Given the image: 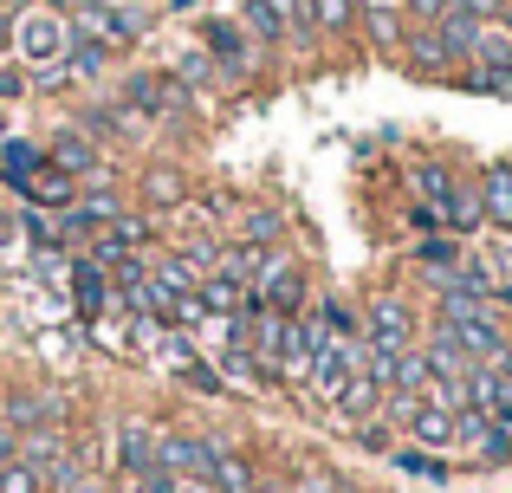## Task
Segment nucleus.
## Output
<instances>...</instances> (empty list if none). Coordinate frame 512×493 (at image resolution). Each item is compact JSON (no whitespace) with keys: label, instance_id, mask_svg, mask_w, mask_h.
I'll return each instance as SVG.
<instances>
[{"label":"nucleus","instance_id":"obj_1","mask_svg":"<svg viewBox=\"0 0 512 493\" xmlns=\"http://www.w3.org/2000/svg\"><path fill=\"white\" fill-rule=\"evenodd\" d=\"M357 318H363V344H376V351H415L428 331V312L409 286H370L357 299Z\"/></svg>","mask_w":512,"mask_h":493},{"label":"nucleus","instance_id":"obj_2","mask_svg":"<svg viewBox=\"0 0 512 493\" xmlns=\"http://www.w3.org/2000/svg\"><path fill=\"white\" fill-rule=\"evenodd\" d=\"M72 124L85 130L91 143H98L104 156H130V150H150L156 143V124L137 111V104H124L117 91H98V98H85L72 111Z\"/></svg>","mask_w":512,"mask_h":493},{"label":"nucleus","instance_id":"obj_3","mask_svg":"<svg viewBox=\"0 0 512 493\" xmlns=\"http://www.w3.org/2000/svg\"><path fill=\"white\" fill-rule=\"evenodd\" d=\"M195 169L182 163V156H169V150H143V163L130 169V202L143 208V215H182L188 202H195Z\"/></svg>","mask_w":512,"mask_h":493},{"label":"nucleus","instance_id":"obj_4","mask_svg":"<svg viewBox=\"0 0 512 493\" xmlns=\"http://www.w3.org/2000/svg\"><path fill=\"white\" fill-rule=\"evenodd\" d=\"M195 46L208 52L214 65H221V78H227V91H240V85H253L260 72H273V65L253 52V39L240 33V20L234 13H201L195 20Z\"/></svg>","mask_w":512,"mask_h":493},{"label":"nucleus","instance_id":"obj_5","mask_svg":"<svg viewBox=\"0 0 512 493\" xmlns=\"http://www.w3.org/2000/svg\"><path fill=\"white\" fill-rule=\"evenodd\" d=\"M65 46H72L65 13L39 7V0H20V13H13V59H20L26 72H39V65H59Z\"/></svg>","mask_w":512,"mask_h":493},{"label":"nucleus","instance_id":"obj_6","mask_svg":"<svg viewBox=\"0 0 512 493\" xmlns=\"http://www.w3.org/2000/svg\"><path fill=\"white\" fill-rule=\"evenodd\" d=\"M156 468H163L169 481H208L214 487V442H208V429L156 422Z\"/></svg>","mask_w":512,"mask_h":493},{"label":"nucleus","instance_id":"obj_7","mask_svg":"<svg viewBox=\"0 0 512 493\" xmlns=\"http://www.w3.org/2000/svg\"><path fill=\"white\" fill-rule=\"evenodd\" d=\"M409 26H415V20H409V7H402V0H357V46L370 52V59L396 65Z\"/></svg>","mask_w":512,"mask_h":493},{"label":"nucleus","instance_id":"obj_8","mask_svg":"<svg viewBox=\"0 0 512 493\" xmlns=\"http://www.w3.org/2000/svg\"><path fill=\"white\" fill-rule=\"evenodd\" d=\"M396 65H402L409 78H422V85H454V78H461V52H454L448 39L435 33V26H409Z\"/></svg>","mask_w":512,"mask_h":493},{"label":"nucleus","instance_id":"obj_9","mask_svg":"<svg viewBox=\"0 0 512 493\" xmlns=\"http://www.w3.org/2000/svg\"><path fill=\"white\" fill-rule=\"evenodd\" d=\"M65 299H72V318L78 325H104L111 318V273H104L91 253H72V266H65Z\"/></svg>","mask_w":512,"mask_h":493},{"label":"nucleus","instance_id":"obj_10","mask_svg":"<svg viewBox=\"0 0 512 493\" xmlns=\"http://www.w3.org/2000/svg\"><path fill=\"white\" fill-rule=\"evenodd\" d=\"M363 370V338H325V351H318V364H312V377H305V390L299 396H312V403H338V390L350 377Z\"/></svg>","mask_w":512,"mask_h":493},{"label":"nucleus","instance_id":"obj_11","mask_svg":"<svg viewBox=\"0 0 512 493\" xmlns=\"http://www.w3.org/2000/svg\"><path fill=\"white\" fill-rule=\"evenodd\" d=\"M474 189H480V215H487L493 241H512V156H487L474 169Z\"/></svg>","mask_w":512,"mask_h":493},{"label":"nucleus","instance_id":"obj_12","mask_svg":"<svg viewBox=\"0 0 512 493\" xmlns=\"http://www.w3.org/2000/svg\"><path fill=\"white\" fill-rule=\"evenodd\" d=\"M312 33H318V59H357V0H312Z\"/></svg>","mask_w":512,"mask_h":493},{"label":"nucleus","instance_id":"obj_13","mask_svg":"<svg viewBox=\"0 0 512 493\" xmlns=\"http://www.w3.org/2000/svg\"><path fill=\"white\" fill-rule=\"evenodd\" d=\"M214 442V493H253V481H260V455H253L240 435L227 429H208Z\"/></svg>","mask_w":512,"mask_h":493},{"label":"nucleus","instance_id":"obj_14","mask_svg":"<svg viewBox=\"0 0 512 493\" xmlns=\"http://www.w3.org/2000/svg\"><path fill=\"white\" fill-rule=\"evenodd\" d=\"M454 182H461V163L454 156H415V163H402V189H409V202H428V208H441L454 195Z\"/></svg>","mask_w":512,"mask_h":493},{"label":"nucleus","instance_id":"obj_15","mask_svg":"<svg viewBox=\"0 0 512 493\" xmlns=\"http://www.w3.org/2000/svg\"><path fill=\"white\" fill-rule=\"evenodd\" d=\"M234 20H240V33L253 39V52H260L266 65H286V59H292L286 26H279V13L266 7V0H234Z\"/></svg>","mask_w":512,"mask_h":493},{"label":"nucleus","instance_id":"obj_16","mask_svg":"<svg viewBox=\"0 0 512 493\" xmlns=\"http://www.w3.org/2000/svg\"><path fill=\"white\" fill-rule=\"evenodd\" d=\"M150 468H156V422L117 416V461H111V474L117 481H137V474H150Z\"/></svg>","mask_w":512,"mask_h":493},{"label":"nucleus","instance_id":"obj_17","mask_svg":"<svg viewBox=\"0 0 512 493\" xmlns=\"http://www.w3.org/2000/svg\"><path fill=\"white\" fill-rule=\"evenodd\" d=\"M46 163H52V169H65V176H72V182H85L91 169L104 163V150H98V143H91L85 130L72 124V117H65V124H59V130H52V137H46Z\"/></svg>","mask_w":512,"mask_h":493},{"label":"nucleus","instance_id":"obj_18","mask_svg":"<svg viewBox=\"0 0 512 493\" xmlns=\"http://www.w3.org/2000/svg\"><path fill=\"white\" fill-rule=\"evenodd\" d=\"M227 234H234L240 247H279V241H292V215L279 202H247Z\"/></svg>","mask_w":512,"mask_h":493},{"label":"nucleus","instance_id":"obj_19","mask_svg":"<svg viewBox=\"0 0 512 493\" xmlns=\"http://www.w3.org/2000/svg\"><path fill=\"white\" fill-rule=\"evenodd\" d=\"M441 228H448L454 241H467V247H474L480 234H487V215H480V189H474V169H461L454 195L441 202Z\"/></svg>","mask_w":512,"mask_h":493},{"label":"nucleus","instance_id":"obj_20","mask_svg":"<svg viewBox=\"0 0 512 493\" xmlns=\"http://www.w3.org/2000/svg\"><path fill=\"white\" fill-rule=\"evenodd\" d=\"M39 163H46V143H33V137H0V189L20 202L26 195V182L39 176Z\"/></svg>","mask_w":512,"mask_h":493},{"label":"nucleus","instance_id":"obj_21","mask_svg":"<svg viewBox=\"0 0 512 493\" xmlns=\"http://www.w3.org/2000/svg\"><path fill=\"white\" fill-rule=\"evenodd\" d=\"M402 442H415V448H428V455H461V435H454V416H448V409H415V416H409V429H402Z\"/></svg>","mask_w":512,"mask_h":493},{"label":"nucleus","instance_id":"obj_22","mask_svg":"<svg viewBox=\"0 0 512 493\" xmlns=\"http://www.w3.org/2000/svg\"><path fill=\"white\" fill-rule=\"evenodd\" d=\"M383 461L402 474V481H428V487H448L454 481V461L448 455H428V448H415V442H396Z\"/></svg>","mask_w":512,"mask_h":493},{"label":"nucleus","instance_id":"obj_23","mask_svg":"<svg viewBox=\"0 0 512 493\" xmlns=\"http://www.w3.org/2000/svg\"><path fill=\"white\" fill-rule=\"evenodd\" d=\"M20 202H33V208H46V215H65V208L78 202V182L65 176V169H52V163H39V176L26 182V195Z\"/></svg>","mask_w":512,"mask_h":493},{"label":"nucleus","instance_id":"obj_24","mask_svg":"<svg viewBox=\"0 0 512 493\" xmlns=\"http://www.w3.org/2000/svg\"><path fill=\"white\" fill-rule=\"evenodd\" d=\"M169 72L182 78V85L195 91V98H214V91H227L221 65H214V59H208V52H201V46H182V52H175V59H169Z\"/></svg>","mask_w":512,"mask_h":493},{"label":"nucleus","instance_id":"obj_25","mask_svg":"<svg viewBox=\"0 0 512 493\" xmlns=\"http://www.w3.org/2000/svg\"><path fill=\"white\" fill-rule=\"evenodd\" d=\"M312 318L325 325V338H363V318H357V299H344V292H312Z\"/></svg>","mask_w":512,"mask_h":493},{"label":"nucleus","instance_id":"obj_26","mask_svg":"<svg viewBox=\"0 0 512 493\" xmlns=\"http://www.w3.org/2000/svg\"><path fill=\"white\" fill-rule=\"evenodd\" d=\"M461 260H467V241H454V234H422V241L409 247L415 273H454Z\"/></svg>","mask_w":512,"mask_h":493},{"label":"nucleus","instance_id":"obj_27","mask_svg":"<svg viewBox=\"0 0 512 493\" xmlns=\"http://www.w3.org/2000/svg\"><path fill=\"white\" fill-rule=\"evenodd\" d=\"M111 65H117V52L91 46V39H72V46H65V72H72V85H78V91L104 85V72H111Z\"/></svg>","mask_w":512,"mask_h":493},{"label":"nucleus","instance_id":"obj_28","mask_svg":"<svg viewBox=\"0 0 512 493\" xmlns=\"http://www.w3.org/2000/svg\"><path fill=\"white\" fill-rule=\"evenodd\" d=\"M376 409H383V390H376V383H370V377L357 370V377H350L344 390H338V403H331V416H338L344 429H350V422H370Z\"/></svg>","mask_w":512,"mask_h":493},{"label":"nucleus","instance_id":"obj_29","mask_svg":"<svg viewBox=\"0 0 512 493\" xmlns=\"http://www.w3.org/2000/svg\"><path fill=\"white\" fill-rule=\"evenodd\" d=\"M292 493H357V481L331 461H292Z\"/></svg>","mask_w":512,"mask_h":493},{"label":"nucleus","instance_id":"obj_30","mask_svg":"<svg viewBox=\"0 0 512 493\" xmlns=\"http://www.w3.org/2000/svg\"><path fill=\"white\" fill-rule=\"evenodd\" d=\"M201 305H208V318H234L240 312V299H247V286L240 279H227V273H201Z\"/></svg>","mask_w":512,"mask_h":493},{"label":"nucleus","instance_id":"obj_31","mask_svg":"<svg viewBox=\"0 0 512 493\" xmlns=\"http://www.w3.org/2000/svg\"><path fill=\"white\" fill-rule=\"evenodd\" d=\"M467 65H512V33L500 20H480L474 46H467Z\"/></svg>","mask_w":512,"mask_h":493},{"label":"nucleus","instance_id":"obj_32","mask_svg":"<svg viewBox=\"0 0 512 493\" xmlns=\"http://www.w3.org/2000/svg\"><path fill=\"white\" fill-rule=\"evenodd\" d=\"M454 85L474 91V98H512V65H461Z\"/></svg>","mask_w":512,"mask_h":493},{"label":"nucleus","instance_id":"obj_33","mask_svg":"<svg viewBox=\"0 0 512 493\" xmlns=\"http://www.w3.org/2000/svg\"><path fill=\"white\" fill-rule=\"evenodd\" d=\"M396 442H402V435L389 429L383 416H370V422H350V448H357V455H389Z\"/></svg>","mask_w":512,"mask_h":493},{"label":"nucleus","instance_id":"obj_34","mask_svg":"<svg viewBox=\"0 0 512 493\" xmlns=\"http://www.w3.org/2000/svg\"><path fill=\"white\" fill-rule=\"evenodd\" d=\"M0 493H46V474H39L33 461H20V455H13L7 468H0Z\"/></svg>","mask_w":512,"mask_h":493},{"label":"nucleus","instance_id":"obj_35","mask_svg":"<svg viewBox=\"0 0 512 493\" xmlns=\"http://www.w3.org/2000/svg\"><path fill=\"white\" fill-rule=\"evenodd\" d=\"M33 98V72L20 59H0V104H26Z\"/></svg>","mask_w":512,"mask_h":493},{"label":"nucleus","instance_id":"obj_36","mask_svg":"<svg viewBox=\"0 0 512 493\" xmlns=\"http://www.w3.org/2000/svg\"><path fill=\"white\" fill-rule=\"evenodd\" d=\"M402 234H409V241H422V234H448V228H441V208L402 202Z\"/></svg>","mask_w":512,"mask_h":493},{"label":"nucleus","instance_id":"obj_37","mask_svg":"<svg viewBox=\"0 0 512 493\" xmlns=\"http://www.w3.org/2000/svg\"><path fill=\"white\" fill-rule=\"evenodd\" d=\"M65 91H78L72 72H65V59H59V65H39V72H33V98H65Z\"/></svg>","mask_w":512,"mask_h":493},{"label":"nucleus","instance_id":"obj_38","mask_svg":"<svg viewBox=\"0 0 512 493\" xmlns=\"http://www.w3.org/2000/svg\"><path fill=\"white\" fill-rule=\"evenodd\" d=\"M396 390H415V396L428 390V364H422V351H402V357H396Z\"/></svg>","mask_w":512,"mask_h":493},{"label":"nucleus","instance_id":"obj_39","mask_svg":"<svg viewBox=\"0 0 512 493\" xmlns=\"http://www.w3.org/2000/svg\"><path fill=\"white\" fill-rule=\"evenodd\" d=\"M124 493H175V481L163 468H150V474H137V481H124Z\"/></svg>","mask_w":512,"mask_h":493},{"label":"nucleus","instance_id":"obj_40","mask_svg":"<svg viewBox=\"0 0 512 493\" xmlns=\"http://www.w3.org/2000/svg\"><path fill=\"white\" fill-rule=\"evenodd\" d=\"M402 7H409V20H415V26H435L448 0H402Z\"/></svg>","mask_w":512,"mask_h":493},{"label":"nucleus","instance_id":"obj_41","mask_svg":"<svg viewBox=\"0 0 512 493\" xmlns=\"http://www.w3.org/2000/svg\"><path fill=\"white\" fill-rule=\"evenodd\" d=\"M454 7H467L474 20H500V7H506V0H454Z\"/></svg>","mask_w":512,"mask_h":493},{"label":"nucleus","instance_id":"obj_42","mask_svg":"<svg viewBox=\"0 0 512 493\" xmlns=\"http://www.w3.org/2000/svg\"><path fill=\"white\" fill-rule=\"evenodd\" d=\"M39 7H52V13H72V7H85V0H39Z\"/></svg>","mask_w":512,"mask_h":493},{"label":"nucleus","instance_id":"obj_43","mask_svg":"<svg viewBox=\"0 0 512 493\" xmlns=\"http://www.w3.org/2000/svg\"><path fill=\"white\" fill-rule=\"evenodd\" d=\"M13 228V208H7V189H0V234Z\"/></svg>","mask_w":512,"mask_h":493},{"label":"nucleus","instance_id":"obj_44","mask_svg":"<svg viewBox=\"0 0 512 493\" xmlns=\"http://www.w3.org/2000/svg\"><path fill=\"white\" fill-rule=\"evenodd\" d=\"M188 7H201V0H163V13H188Z\"/></svg>","mask_w":512,"mask_h":493},{"label":"nucleus","instance_id":"obj_45","mask_svg":"<svg viewBox=\"0 0 512 493\" xmlns=\"http://www.w3.org/2000/svg\"><path fill=\"white\" fill-rule=\"evenodd\" d=\"M500 26H506V33H512V0H506V7H500Z\"/></svg>","mask_w":512,"mask_h":493},{"label":"nucleus","instance_id":"obj_46","mask_svg":"<svg viewBox=\"0 0 512 493\" xmlns=\"http://www.w3.org/2000/svg\"><path fill=\"white\" fill-rule=\"evenodd\" d=\"M0 137H13V130H7V104H0Z\"/></svg>","mask_w":512,"mask_h":493},{"label":"nucleus","instance_id":"obj_47","mask_svg":"<svg viewBox=\"0 0 512 493\" xmlns=\"http://www.w3.org/2000/svg\"><path fill=\"white\" fill-rule=\"evenodd\" d=\"M0 396H7V370H0Z\"/></svg>","mask_w":512,"mask_h":493}]
</instances>
